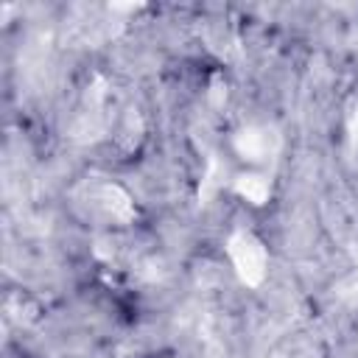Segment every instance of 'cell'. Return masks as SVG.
I'll list each match as a JSON object with an SVG mask.
<instances>
[{"label":"cell","mask_w":358,"mask_h":358,"mask_svg":"<svg viewBox=\"0 0 358 358\" xmlns=\"http://www.w3.org/2000/svg\"><path fill=\"white\" fill-rule=\"evenodd\" d=\"M229 246H232V249H229V252H232V260H235L238 271L243 274V280L257 282V280L263 277V263H266L263 246H260L255 238H249V235H238V238H232Z\"/></svg>","instance_id":"1"}]
</instances>
